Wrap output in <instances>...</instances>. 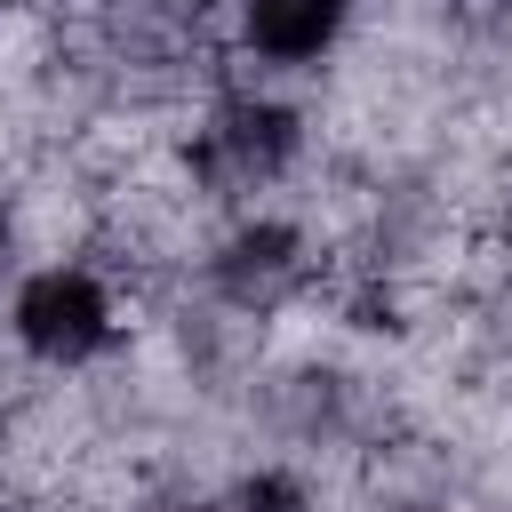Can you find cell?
Returning a JSON list of instances; mask_svg holds the SVG:
<instances>
[{"mask_svg": "<svg viewBox=\"0 0 512 512\" xmlns=\"http://www.w3.org/2000/svg\"><path fill=\"white\" fill-rule=\"evenodd\" d=\"M16 344L48 368H80L112 344V296L80 264H48L16 288Z\"/></svg>", "mask_w": 512, "mask_h": 512, "instance_id": "6da1fadb", "label": "cell"}, {"mask_svg": "<svg viewBox=\"0 0 512 512\" xmlns=\"http://www.w3.org/2000/svg\"><path fill=\"white\" fill-rule=\"evenodd\" d=\"M288 152H296V112L240 96V104H224V112L200 128L192 168H200L216 192H256V184H272V176L288 168Z\"/></svg>", "mask_w": 512, "mask_h": 512, "instance_id": "7a4b0ae2", "label": "cell"}, {"mask_svg": "<svg viewBox=\"0 0 512 512\" xmlns=\"http://www.w3.org/2000/svg\"><path fill=\"white\" fill-rule=\"evenodd\" d=\"M240 32L272 64H312L344 32V0H240Z\"/></svg>", "mask_w": 512, "mask_h": 512, "instance_id": "3957f363", "label": "cell"}, {"mask_svg": "<svg viewBox=\"0 0 512 512\" xmlns=\"http://www.w3.org/2000/svg\"><path fill=\"white\" fill-rule=\"evenodd\" d=\"M296 272H304V240H296L288 224H248V232H232V248L216 256V280H224L232 304H280V296L296 288Z\"/></svg>", "mask_w": 512, "mask_h": 512, "instance_id": "277c9868", "label": "cell"}, {"mask_svg": "<svg viewBox=\"0 0 512 512\" xmlns=\"http://www.w3.org/2000/svg\"><path fill=\"white\" fill-rule=\"evenodd\" d=\"M208 512H312V496H304L288 472H248V480H232Z\"/></svg>", "mask_w": 512, "mask_h": 512, "instance_id": "5b68a950", "label": "cell"}, {"mask_svg": "<svg viewBox=\"0 0 512 512\" xmlns=\"http://www.w3.org/2000/svg\"><path fill=\"white\" fill-rule=\"evenodd\" d=\"M0 264H8V208H0Z\"/></svg>", "mask_w": 512, "mask_h": 512, "instance_id": "8992f818", "label": "cell"}, {"mask_svg": "<svg viewBox=\"0 0 512 512\" xmlns=\"http://www.w3.org/2000/svg\"><path fill=\"white\" fill-rule=\"evenodd\" d=\"M0 448H8V408H0Z\"/></svg>", "mask_w": 512, "mask_h": 512, "instance_id": "52a82bcc", "label": "cell"}, {"mask_svg": "<svg viewBox=\"0 0 512 512\" xmlns=\"http://www.w3.org/2000/svg\"><path fill=\"white\" fill-rule=\"evenodd\" d=\"M0 8H8V0H0Z\"/></svg>", "mask_w": 512, "mask_h": 512, "instance_id": "ba28073f", "label": "cell"}]
</instances>
